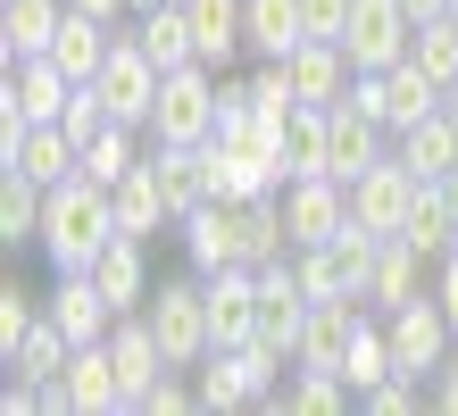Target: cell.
<instances>
[{"instance_id":"obj_1","label":"cell","mask_w":458,"mask_h":416,"mask_svg":"<svg viewBox=\"0 0 458 416\" xmlns=\"http://www.w3.org/2000/svg\"><path fill=\"white\" fill-rule=\"evenodd\" d=\"M109 233H117V208H109V191H100L92 175L50 183V200H42V259L59 275H84L100 250H109Z\"/></svg>"},{"instance_id":"obj_2","label":"cell","mask_w":458,"mask_h":416,"mask_svg":"<svg viewBox=\"0 0 458 416\" xmlns=\"http://www.w3.org/2000/svg\"><path fill=\"white\" fill-rule=\"evenodd\" d=\"M142 317H150L158 350H167L175 367H200V358L217 350V333H208V275H200V267H192V275H167V284H150Z\"/></svg>"},{"instance_id":"obj_3","label":"cell","mask_w":458,"mask_h":416,"mask_svg":"<svg viewBox=\"0 0 458 416\" xmlns=\"http://www.w3.org/2000/svg\"><path fill=\"white\" fill-rule=\"evenodd\" d=\"M350 100L367 108L384 133H409V125H425V117H442V83L425 75L417 59H392V67H359L350 75Z\"/></svg>"},{"instance_id":"obj_4","label":"cell","mask_w":458,"mask_h":416,"mask_svg":"<svg viewBox=\"0 0 458 416\" xmlns=\"http://www.w3.org/2000/svg\"><path fill=\"white\" fill-rule=\"evenodd\" d=\"M208 133H217V67H167L150 100V142H208Z\"/></svg>"},{"instance_id":"obj_5","label":"cell","mask_w":458,"mask_h":416,"mask_svg":"<svg viewBox=\"0 0 458 416\" xmlns=\"http://www.w3.org/2000/svg\"><path fill=\"white\" fill-rule=\"evenodd\" d=\"M67 100H75V75L50 59V50L42 59H9V83H0V142L25 133V125H59Z\"/></svg>"},{"instance_id":"obj_6","label":"cell","mask_w":458,"mask_h":416,"mask_svg":"<svg viewBox=\"0 0 458 416\" xmlns=\"http://www.w3.org/2000/svg\"><path fill=\"white\" fill-rule=\"evenodd\" d=\"M375 242H384V233H367V225H342L334 242H309V250H292V267H301L309 300H367Z\"/></svg>"},{"instance_id":"obj_7","label":"cell","mask_w":458,"mask_h":416,"mask_svg":"<svg viewBox=\"0 0 458 416\" xmlns=\"http://www.w3.org/2000/svg\"><path fill=\"white\" fill-rule=\"evenodd\" d=\"M92 92L109 100V117L117 125H142L150 133V100H158V67H150V50L133 42V25H117V50L100 59V75H92Z\"/></svg>"},{"instance_id":"obj_8","label":"cell","mask_w":458,"mask_h":416,"mask_svg":"<svg viewBox=\"0 0 458 416\" xmlns=\"http://www.w3.org/2000/svg\"><path fill=\"white\" fill-rule=\"evenodd\" d=\"M384 333H392V367H400V375H417V383H434V375H442V358H450V342H458L434 292L409 300V309H392Z\"/></svg>"},{"instance_id":"obj_9","label":"cell","mask_w":458,"mask_h":416,"mask_svg":"<svg viewBox=\"0 0 458 416\" xmlns=\"http://www.w3.org/2000/svg\"><path fill=\"white\" fill-rule=\"evenodd\" d=\"M409 208H417V175H409V158H400V150H384L367 175H350V225L400 233V225H409Z\"/></svg>"},{"instance_id":"obj_10","label":"cell","mask_w":458,"mask_h":416,"mask_svg":"<svg viewBox=\"0 0 458 416\" xmlns=\"http://www.w3.org/2000/svg\"><path fill=\"white\" fill-rule=\"evenodd\" d=\"M409 34H417L409 0H350L342 50H350V67H392V59H409Z\"/></svg>"},{"instance_id":"obj_11","label":"cell","mask_w":458,"mask_h":416,"mask_svg":"<svg viewBox=\"0 0 458 416\" xmlns=\"http://www.w3.org/2000/svg\"><path fill=\"white\" fill-rule=\"evenodd\" d=\"M175 233H183V259H192L200 275H217V267H250V225H242V200H200Z\"/></svg>"},{"instance_id":"obj_12","label":"cell","mask_w":458,"mask_h":416,"mask_svg":"<svg viewBox=\"0 0 458 416\" xmlns=\"http://www.w3.org/2000/svg\"><path fill=\"white\" fill-rule=\"evenodd\" d=\"M284 225H292V250L334 242L350 225V183L342 175H292L284 183Z\"/></svg>"},{"instance_id":"obj_13","label":"cell","mask_w":458,"mask_h":416,"mask_svg":"<svg viewBox=\"0 0 458 416\" xmlns=\"http://www.w3.org/2000/svg\"><path fill=\"white\" fill-rule=\"evenodd\" d=\"M434 292V259L409 242V233H384L375 242V267H367V309H409V300H425Z\"/></svg>"},{"instance_id":"obj_14","label":"cell","mask_w":458,"mask_h":416,"mask_svg":"<svg viewBox=\"0 0 458 416\" xmlns=\"http://www.w3.org/2000/svg\"><path fill=\"white\" fill-rule=\"evenodd\" d=\"M301 325H309V284H301V267L292 259H267L259 267V333L250 342H276L284 358L301 350Z\"/></svg>"},{"instance_id":"obj_15","label":"cell","mask_w":458,"mask_h":416,"mask_svg":"<svg viewBox=\"0 0 458 416\" xmlns=\"http://www.w3.org/2000/svg\"><path fill=\"white\" fill-rule=\"evenodd\" d=\"M359 325H367V300H309V325H301L292 367H326V375H342V358H350V342H359Z\"/></svg>"},{"instance_id":"obj_16","label":"cell","mask_w":458,"mask_h":416,"mask_svg":"<svg viewBox=\"0 0 458 416\" xmlns=\"http://www.w3.org/2000/svg\"><path fill=\"white\" fill-rule=\"evenodd\" d=\"M109 358H117V383H125V416H142V392L175 367V358L158 350V333H150V317H142V309L109 325Z\"/></svg>"},{"instance_id":"obj_17","label":"cell","mask_w":458,"mask_h":416,"mask_svg":"<svg viewBox=\"0 0 458 416\" xmlns=\"http://www.w3.org/2000/svg\"><path fill=\"white\" fill-rule=\"evenodd\" d=\"M384 150H392V133L375 125L359 100H334V108H326V175H342V183H350V175H367Z\"/></svg>"},{"instance_id":"obj_18","label":"cell","mask_w":458,"mask_h":416,"mask_svg":"<svg viewBox=\"0 0 458 416\" xmlns=\"http://www.w3.org/2000/svg\"><path fill=\"white\" fill-rule=\"evenodd\" d=\"M0 166H17V175H34L50 191V183H67L75 166H84V142H75L67 125H25V133L0 142Z\"/></svg>"},{"instance_id":"obj_19","label":"cell","mask_w":458,"mask_h":416,"mask_svg":"<svg viewBox=\"0 0 458 416\" xmlns=\"http://www.w3.org/2000/svg\"><path fill=\"white\" fill-rule=\"evenodd\" d=\"M42 317L59 325L75 350H84V342H109V325H117V309L100 300V284H92V275H59V284L42 292Z\"/></svg>"},{"instance_id":"obj_20","label":"cell","mask_w":458,"mask_h":416,"mask_svg":"<svg viewBox=\"0 0 458 416\" xmlns=\"http://www.w3.org/2000/svg\"><path fill=\"white\" fill-rule=\"evenodd\" d=\"M92 284H100V300H109L117 317H133L150 300V242H133V233H109V250L84 267Z\"/></svg>"},{"instance_id":"obj_21","label":"cell","mask_w":458,"mask_h":416,"mask_svg":"<svg viewBox=\"0 0 458 416\" xmlns=\"http://www.w3.org/2000/svg\"><path fill=\"white\" fill-rule=\"evenodd\" d=\"M150 175H158V191H167L175 225L200 200H217V183H208V142H150Z\"/></svg>"},{"instance_id":"obj_22","label":"cell","mask_w":458,"mask_h":416,"mask_svg":"<svg viewBox=\"0 0 458 416\" xmlns=\"http://www.w3.org/2000/svg\"><path fill=\"white\" fill-rule=\"evenodd\" d=\"M284 75H292V92H301V100L334 108V100H350V75H359V67H350L342 42H317V34H309V42L284 59Z\"/></svg>"},{"instance_id":"obj_23","label":"cell","mask_w":458,"mask_h":416,"mask_svg":"<svg viewBox=\"0 0 458 416\" xmlns=\"http://www.w3.org/2000/svg\"><path fill=\"white\" fill-rule=\"evenodd\" d=\"M109 208H117V233H133V242H158L175 225V208H167V191H158V175H150V150H142V166L109 191Z\"/></svg>"},{"instance_id":"obj_24","label":"cell","mask_w":458,"mask_h":416,"mask_svg":"<svg viewBox=\"0 0 458 416\" xmlns=\"http://www.w3.org/2000/svg\"><path fill=\"white\" fill-rule=\"evenodd\" d=\"M67 400L84 408V416H125V383H117L109 342H84V350L67 358Z\"/></svg>"},{"instance_id":"obj_25","label":"cell","mask_w":458,"mask_h":416,"mask_svg":"<svg viewBox=\"0 0 458 416\" xmlns=\"http://www.w3.org/2000/svg\"><path fill=\"white\" fill-rule=\"evenodd\" d=\"M183 17H192V42L208 67H233L242 50H250V25H242V0H183Z\"/></svg>"},{"instance_id":"obj_26","label":"cell","mask_w":458,"mask_h":416,"mask_svg":"<svg viewBox=\"0 0 458 416\" xmlns=\"http://www.w3.org/2000/svg\"><path fill=\"white\" fill-rule=\"evenodd\" d=\"M59 17H67V0H0V50L9 59H42L59 42Z\"/></svg>"},{"instance_id":"obj_27","label":"cell","mask_w":458,"mask_h":416,"mask_svg":"<svg viewBox=\"0 0 458 416\" xmlns=\"http://www.w3.org/2000/svg\"><path fill=\"white\" fill-rule=\"evenodd\" d=\"M392 150L409 158L417 183H450V175H458V125H450V117H425V125H409V133H392Z\"/></svg>"},{"instance_id":"obj_28","label":"cell","mask_w":458,"mask_h":416,"mask_svg":"<svg viewBox=\"0 0 458 416\" xmlns=\"http://www.w3.org/2000/svg\"><path fill=\"white\" fill-rule=\"evenodd\" d=\"M109 50H117V25H100V17H84V9H67V17H59V42H50V59H59L75 83H92Z\"/></svg>"},{"instance_id":"obj_29","label":"cell","mask_w":458,"mask_h":416,"mask_svg":"<svg viewBox=\"0 0 458 416\" xmlns=\"http://www.w3.org/2000/svg\"><path fill=\"white\" fill-rule=\"evenodd\" d=\"M142 142H150L142 125H117V117H109V125H100L92 142H84V166H75V175H92L100 191H117L133 166H142Z\"/></svg>"},{"instance_id":"obj_30","label":"cell","mask_w":458,"mask_h":416,"mask_svg":"<svg viewBox=\"0 0 458 416\" xmlns=\"http://www.w3.org/2000/svg\"><path fill=\"white\" fill-rule=\"evenodd\" d=\"M242 25H250V50H259V59H292V50L309 42L301 0H242Z\"/></svg>"},{"instance_id":"obj_31","label":"cell","mask_w":458,"mask_h":416,"mask_svg":"<svg viewBox=\"0 0 458 416\" xmlns=\"http://www.w3.org/2000/svg\"><path fill=\"white\" fill-rule=\"evenodd\" d=\"M133 42L150 50V67H158V75L200 59V42H192V17H183V9H142V17H133Z\"/></svg>"},{"instance_id":"obj_32","label":"cell","mask_w":458,"mask_h":416,"mask_svg":"<svg viewBox=\"0 0 458 416\" xmlns=\"http://www.w3.org/2000/svg\"><path fill=\"white\" fill-rule=\"evenodd\" d=\"M409 233L425 259H450V242H458V200H450V183H417V208H409Z\"/></svg>"},{"instance_id":"obj_33","label":"cell","mask_w":458,"mask_h":416,"mask_svg":"<svg viewBox=\"0 0 458 416\" xmlns=\"http://www.w3.org/2000/svg\"><path fill=\"white\" fill-rule=\"evenodd\" d=\"M42 200L50 191L34 175H17V166H0V242L25 250V242H42Z\"/></svg>"},{"instance_id":"obj_34","label":"cell","mask_w":458,"mask_h":416,"mask_svg":"<svg viewBox=\"0 0 458 416\" xmlns=\"http://www.w3.org/2000/svg\"><path fill=\"white\" fill-rule=\"evenodd\" d=\"M350 400H359V392H350L342 375H326V367H292V383L276 392V408H284V416H342Z\"/></svg>"},{"instance_id":"obj_35","label":"cell","mask_w":458,"mask_h":416,"mask_svg":"<svg viewBox=\"0 0 458 416\" xmlns=\"http://www.w3.org/2000/svg\"><path fill=\"white\" fill-rule=\"evenodd\" d=\"M409 59H417L425 75H434L442 92H450V83H458V9H442V17H417V34H409Z\"/></svg>"},{"instance_id":"obj_36","label":"cell","mask_w":458,"mask_h":416,"mask_svg":"<svg viewBox=\"0 0 458 416\" xmlns=\"http://www.w3.org/2000/svg\"><path fill=\"white\" fill-rule=\"evenodd\" d=\"M284 175H326V108L317 100L284 117Z\"/></svg>"},{"instance_id":"obj_37","label":"cell","mask_w":458,"mask_h":416,"mask_svg":"<svg viewBox=\"0 0 458 416\" xmlns=\"http://www.w3.org/2000/svg\"><path fill=\"white\" fill-rule=\"evenodd\" d=\"M400 367H392V333H384V317H367L359 325V342H350V358H342V383L350 392H375V383H392Z\"/></svg>"},{"instance_id":"obj_38","label":"cell","mask_w":458,"mask_h":416,"mask_svg":"<svg viewBox=\"0 0 458 416\" xmlns=\"http://www.w3.org/2000/svg\"><path fill=\"white\" fill-rule=\"evenodd\" d=\"M208 183H217V200H259V191H284L267 166H250V158L225 150V142H208Z\"/></svg>"},{"instance_id":"obj_39","label":"cell","mask_w":458,"mask_h":416,"mask_svg":"<svg viewBox=\"0 0 458 416\" xmlns=\"http://www.w3.org/2000/svg\"><path fill=\"white\" fill-rule=\"evenodd\" d=\"M34 325H42V292H25L17 275H9V284H0V358H9Z\"/></svg>"},{"instance_id":"obj_40","label":"cell","mask_w":458,"mask_h":416,"mask_svg":"<svg viewBox=\"0 0 458 416\" xmlns=\"http://www.w3.org/2000/svg\"><path fill=\"white\" fill-rule=\"evenodd\" d=\"M250 108L267 125H284L292 108H301V92H292V75H284V59H259V75H250Z\"/></svg>"},{"instance_id":"obj_41","label":"cell","mask_w":458,"mask_h":416,"mask_svg":"<svg viewBox=\"0 0 458 416\" xmlns=\"http://www.w3.org/2000/svg\"><path fill=\"white\" fill-rule=\"evenodd\" d=\"M417 375H392V383H375V392H359V408L367 416H417Z\"/></svg>"},{"instance_id":"obj_42","label":"cell","mask_w":458,"mask_h":416,"mask_svg":"<svg viewBox=\"0 0 458 416\" xmlns=\"http://www.w3.org/2000/svg\"><path fill=\"white\" fill-rule=\"evenodd\" d=\"M301 17H309V34H317V42H342V25H350V0H301Z\"/></svg>"},{"instance_id":"obj_43","label":"cell","mask_w":458,"mask_h":416,"mask_svg":"<svg viewBox=\"0 0 458 416\" xmlns=\"http://www.w3.org/2000/svg\"><path fill=\"white\" fill-rule=\"evenodd\" d=\"M434 300H442V317L458 333V242H450V259H434Z\"/></svg>"},{"instance_id":"obj_44","label":"cell","mask_w":458,"mask_h":416,"mask_svg":"<svg viewBox=\"0 0 458 416\" xmlns=\"http://www.w3.org/2000/svg\"><path fill=\"white\" fill-rule=\"evenodd\" d=\"M425 400H434L442 416H458V358H442V375H434V392H425Z\"/></svg>"},{"instance_id":"obj_45","label":"cell","mask_w":458,"mask_h":416,"mask_svg":"<svg viewBox=\"0 0 458 416\" xmlns=\"http://www.w3.org/2000/svg\"><path fill=\"white\" fill-rule=\"evenodd\" d=\"M67 9H84V17H100V25H125L133 0H67Z\"/></svg>"},{"instance_id":"obj_46","label":"cell","mask_w":458,"mask_h":416,"mask_svg":"<svg viewBox=\"0 0 458 416\" xmlns=\"http://www.w3.org/2000/svg\"><path fill=\"white\" fill-rule=\"evenodd\" d=\"M442 9H458V0H409V17H442Z\"/></svg>"},{"instance_id":"obj_47","label":"cell","mask_w":458,"mask_h":416,"mask_svg":"<svg viewBox=\"0 0 458 416\" xmlns=\"http://www.w3.org/2000/svg\"><path fill=\"white\" fill-rule=\"evenodd\" d=\"M142 9H183V0H133V17H142ZM133 17H125V25H133Z\"/></svg>"},{"instance_id":"obj_48","label":"cell","mask_w":458,"mask_h":416,"mask_svg":"<svg viewBox=\"0 0 458 416\" xmlns=\"http://www.w3.org/2000/svg\"><path fill=\"white\" fill-rule=\"evenodd\" d=\"M442 117H450V125H458V83H450V92H442Z\"/></svg>"}]
</instances>
